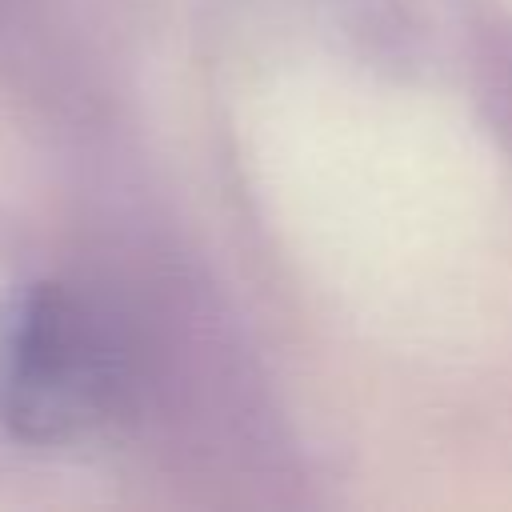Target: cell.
Returning <instances> with one entry per match:
<instances>
[{"instance_id": "cell-1", "label": "cell", "mask_w": 512, "mask_h": 512, "mask_svg": "<svg viewBox=\"0 0 512 512\" xmlns=\"http://www.w3.org/2000/svg\"><path fill=\"white\" fill-rule=\"evenodd\" d=\"M108 356L96 324L56 284L28 288L0 332V416L28 444L80 436L104 408Z\"/></svg>"}]
</instances>
